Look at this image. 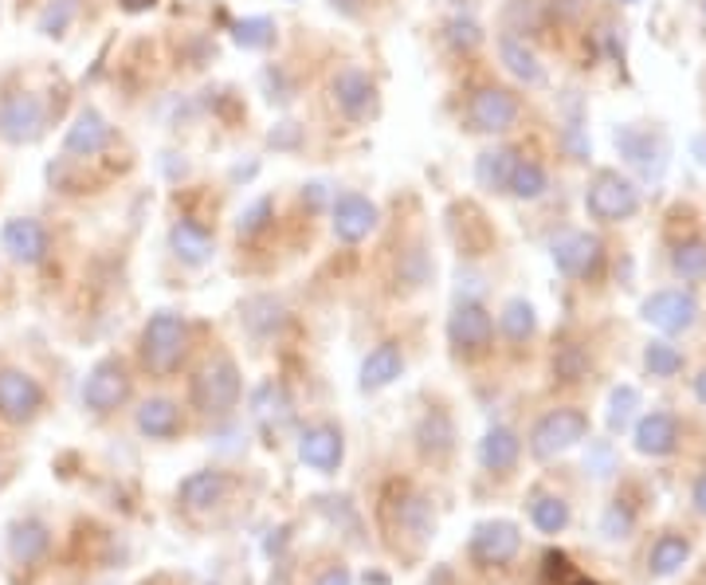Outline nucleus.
Returning <instances> with one entry per match:
<instances>
[{"instance_id":"4468645a","label":"nucleus","mask_w":706,"mask_h":585,"mask_svg":"<svg viewBox=\"0 0 706 585\" xmlns=\"http://www.w3.org/2000/svg\"><path fill=\"white\" fill-rule=\"evenodd\" d=\"M330 94H334L338 111L346 118H354V123H365L369 114H377V82L369 79L365 72H358V67H346V72L334 75Z\"/></svg>"},{"instance_id":"f03ea898","label":"nucleus","mask_w":706,"mask_h":585,"mask_svg":"<svg viewBox=\"0 0 706 585\" xmlns=\"http://www.w3.org/2000/svg\"><path fill=\"white\" fill-rule=\"evenodd\" d=\"M585 213L601 225H620V220L640 213V189L616 169H601L585 189Z\"/></svg>"},{"instance_id":"cd10ccee","label":"nucleus","mask_w":706,"mask_h":585,"mask_svg":"<svg viewBox=\"0 0 706 585\" xmlns=\"http://www.w3.org/2000/svg\"><path fill=\"white\" fill-rule=\"evenodd\" d=\"M48 546H52V534H48L43 523H36V519H24V523H16L9 534V555L21 565L40 562V558L48 555Z\"/></svg>"},{"instance_id":"2eb2a0df","label":"nucleus","mask_w":706,"mask_h":585,"mask_svg":"<svg viewBox=\"0 0 706 585\" xmlns=\"http://www.w3.org/2000/svg\"><path fill=\"white\" fill-rule=\"evenodd\" d=\"M111 138H114V130L103 114L94 111V106H82V111L75 114V123L67 126V133H63V154L82 162V157L103 154L106 145H111Z\"/></svg>"},{"instance_id":"9d476101","label":"nucleus","mask_w":706,"mask_h":585,"mask_svg":"<svg viewBox=\"0 0 706 585\" xmlns=\"http://www.w3.org/2000/svg\"><path fill=\"white\" fill-rule=\"evenodd\" d=\"M43 409V385L24 370H0V421L28 424Z\"/></svg>"},{"instance_id":"aec40b11","label":"nucleus","mask_w":706,"mask_h":585,"mask_svg":"<svg viewBox=\"0 0 706 585\" xmlns=\"http://www.w3.org/2000/svg\"><path fill=\"white\" fill-rule=\"evenodd\" d=\"M405 373V354H400L397 342H381V346H373L365 354V361H361V393H381L389 390L393 381Z\"/></svg>"},{"instance_id":"de8ad7c7","label":"nucleus","mask_w":706,"mask_h":585,"mask_svg":"<svg viewBox=\"0 0 706 585\" xmlns=\"http://www.w3.org/2000/svg\"><path fill=\"white\" fill-rule=\"evenodd\" d=\"M691 150H695V154H698V162L706 165V138H695V142H691Z\"/></svg>"},{"instance_id":"a18cd8bd","label":"nucleus","mask_w":706,"mask_h":585,"mask_svg":"<svg viewBox=\"0 0 706 585\" xmlns=\"http://www.w3.org/2000/svg\"><path fill=\"white\" fill-rule=\"evenodd\" d=\"M154 4H157V0H123L126 12H150Z\"/></svg>"},{"instance_id":"f704fd0d","label":"nucleus","mask_w":706,"mask_h":585,"mask_svg":"<svg viewBox=\"0 0 706 585\" xmlns=\"http://www.w3.org/2000/svg\"><path fill=\"white\" fill-rule=\"evenodd\" d=\"M644 366L652 378H676V373L683 370V354H679V346H671V342L652 339L644 346Z\"/></svg>"},{"instance_id":"9b49d317","label":"nucleus","mask_w":706,"mask_h":585,"mask_svg":"<svg viewBox=\"0 0 706 585\" xmlns=\"http://www.w3.org/2000/svg\"><path fill=\"white\" fill-rule=\"evenodd\" d=\"M644 322H652L655 330H664V334H683L698 322V303L691 291H655V295L644 298V307H640Z\"/></svg>"},{"instance_id":"412c9836","label":"nucleus","mask_w":706,"mask_h":585,"mask_svg":"<svg viewBox=\"0 0 706 585\" xmlns=\"http://www.w3.org/2000/svg\"><path fill=\"white\" fill-rule=\"evenodd\" d=\"M616 145H620V154L636 165V169H644L647 177H659L664 174V162H667V145L655 138L652 130H636V126H625V130H616Z\"/></svg>"},{"instance_id":"4c0bfd02","label":"nucleus","mask_w":706,"mask_h":585,"mask_svg":"<svg viewBox=\"0 0 706 585\" xmlns=\"http://www.w3.org/2000/svg\"><path fill=\"white\" fill-rule=\"evenodd\" d=\"M75 12H79V0H52L40 12V36H63V31L72 28Z\"/></svg>"},{"instance_id":"0eeeda50","label":"nucleus","mask_w":706,"mask_h":585,"mask_svg":"<svg viewBox=\"0 0 706 585\" xmlns=\"http://www.w3.org/2000/svg\"><path fill=\"white\" fill-rule=\"evenodd\" d=\"M126 397H130V373H126L123 361L118 358L94 361L87 381H82V405L91 412H99V417H106L118 405H126Z\"/></svg>"},{"instance_id":"39448f33","label":"nucleus","mask_w":706,"mask_h":585,"mask_svg":"<svg viewBox=\"0 0 706 585\" xmlns=\"http://www.w3.org/2000/svg\"><path fill=\"white\" fill-rule=\"evenodd\" d=\"M43 123H48V114H43L40 94H31V91L0 94V138L9 145L40 142Z\"/></svg>"},{"instance_id":"72a5a7b5","label":"nucleus","mask_w":706,"mask_h":585,"mask_svg":"<svg viewBox=\"0 0 706 585\" xmlns=\"http://www.w3.org/2000/svg\"><path fill=\"white\" fill-rule=\"evenodd\" d=\"M232 40H235V48H244V52H264V48H271V40H275V21H267V16L235 21Z\"/></svg>"},{"instance_id":"5701e85b","label":"nucleus","mask_w":706,"mask_h":585,"mask_svg":"<svg viewBox=\"0 0 706 585\" xmlns=\"http://www.w3.org/2000/svg\"><path fill=\"white\" fill-rule=\"evenodd\" d=\"M523 456V441H518V432L506 429V424H495L487 429V436L479 441V463L487 472H511L514 463Z\"/></svg>"},{"instance_id":"2f4dec72","label":"nucleus","mask_w":706,"mask_h":585,"mask_svg":"<svg viewBox=\"0 0 706 585\" xmlns=\"http://www.w3.org/2000/svg\"><path fill=\"white\" fill-rule=\"evenodd\" d=\"M499 327H502V334H506L511 342L534 339V330H538V315H534V303H526V298H511V303L502 307V315H499Z\"/></svg>"},{"instance_id":"a878e982","label":"nucleus","mask_w":706,"mask_h":585,"mask_svg":"<svg viewBox=\"0 0 706 585\" xmlns=\"http://www.w3.org/2000/svg\"><path fill=\"white\" fill-rule=\"evenodd\" d=\"M416 444H420V453L432 456V460L451 456V448H455V424H451L448 412L444 409L424 412V421L416 424Z\"/></svg>"},{"instance_id":"6e6552de","label":"nucleus","mask_w":706,"mask_h":585,"mask_svg":"<svg viewBox=\"0 0 706 585\" xmlns=\"http://www.w3.org/2000/svg\"><path fill=\"white\" fill-rule=\"evenodd\" d=\"M518 550H523V531H518V523H511V519H487V523H479L471 531L467 555L479 565H487V570H491V565L514 562Z\"/></svg>"},{"instance_id":"393cba45","label":"nucleus","mask_w":706,"mask_h":585,"mask_svg":"<svg viewBox=\"0 0 706 585\" xmlns=\"http://www.w3.org/2000/svg\"><path fill=\"white\" fill-rule=\"evenodd\" d=\"M499 60H502V67H506L518 82H526V87H542L545 82V67L538 63V55L526 48V40H518V36H502Z\"/></svg>"},{"instance_id":"dca6fc26","label":"nucleus","mask_w":706,"mask_h":585,"mask_svg":"<svg viewBox=\"0 0 706 585\" xmlns=\"http://www.w3.org/2000/svg\"><path fill=\"white\" fill-rule=\"evenodd\" d=\"M342 456H346V441H342V429H334V424H315L298 441V460L322 475L338 472Z\"/></svg>"},{"instance_id":"b1692460","label":"nucleus","mask_w":706,"mask_h":585,"mask_svg":"<svg viewBox=\"0 0 706 585\" xmlns=\"http://www.w3.org/2000/svg\"><path fill=\"white\" fill-rule=\"evenodd\" d=\"M138 432L145 441H169L181 432V409L169 397H150L138 409Z\"/></svg>"},{"instance_id":"37998d69","label":"nucleus","mask_w":706,"mask_h":585,"mask_svg":"<svg viewBox=\"0 0 706 585\" xmlns=\"http://www.w3.org/2000/svg\"><path fill=\"white\" fill-rule=\"evenodd\" d=\"M315 585H354V574H349L346 565H330V570H322V574H318Z\"/></svg>"},{"instance_id":"58836bf2","label":"nucleus","mask_w":706,"mask_h":585,"mask_svg":"<svg viewBox=\"0 0 706 585\" xmlns=\"http://www.w3.org/2000/svg\"><path fill=\"white\" fill-rule=\"evenodd\" d=\"M632 526H636V514H632V507L628 504H620V499H616V504H608V511L601 514V534L604 538H628V534H632Z\"/></svg>"},{"instance_id":"20e7f679","label":"nucleus","mask_w":706,"mask_h":585,"mask_svg":"<svg viewBox=\"0 0 706 585\" xmlns=\"http://www.w3.org/2000/svg\"><path fill=\"white\" fill-rule=\"evenodd\" d=\"M240 390H244L240 366H235L232 358H213L205 370L193 378V405L201 412H208V417H220V412L235 409Z\"/></svg>"},{"instance_id":"f3484780","label":"nucleus","mask_w":706,"mask_h":585,"mask_svg":"<svg viewBox=\"0 0 706 585\" xmlns=\"http://www.w3.org/2000/svg\"><path fill=\"white\" fill-rule=\"evenodd\" d=\"M553 264H557V271L569 279L593 276L596 264H601V240H596L593 232H565V237L553 244Z\"/></svg>"},{"instance_id":"ddd939ff","label":"nucleus","mask_w":706,"mask_h":585,"mask_svg":"<svg viewBox=\"0 0 706 585\" xmlns=\"http://www.w3.org/2000/svg\"><path fill=\"white\" fill-rule=\"evenodd\" d=\"M381 213L377 205L361 193H342L330 208V228H334V237L342 244H361L365 237H373V228H377Z\"/></svg>"},{"instance_id":"423d86ee","label":"nucleus","mask_w":706,"mask_h":585,"mask_svg":"<svg viewBox=\"0 0 706 585\" xmlns=\"http://www.w3.org/2000/svg\"><path fill=\"white\" fill-rule=\"evenodd\" d=\"M448 342L460 358H479V354H487L495 342V319L487 315V307L463 298L448 319Z\"/></svg>"},{"instance_id":"bb28decb","label":"nucleus","mask_w":706,"mask_h":585,"mask_svg":"<svg viewBox=\"0 0 706 585\" xmlns=\"http://www.w3.org/2000/svg\"><path fill=\"white\" fill-rule=\"evenodd\" d=\"M514 162H518V154L506 150V145H499V150H483V154L475 157V186H479L483 193H506Z\"/></svg>"},{"instance_id":"f8f14e48","label":"nucleus","mask_w":706,"mask_h":585,"mask_svg":"<svg viewBox=\"0 0 706 585\" xmlns=\"http://www.w3.org/2000/svg\"><path fill=\"white\" fill-rule=\"evenodd\" d=\"M0 247H4L16 264L36 267L48 259V252H52V237H48V228H43L36 216H12L9 225L0 228Z\"/></svg>"},{"instance_id":"473e14b6","label":"nucleus","mask_w":706,"mask_h":585,"mask_svg":"<svg viewBox=\"0 0 706 585\" xmlns=\"http://www.w3.org/2000/svg\"><path fill=\"white\" fill-rule=\"evenodd\" d=\"M283 322H287V315H283V303H275L271 295L252 298V303L244 307V327L252 330V334H275Z\"/></svg>"},{"instance_id":"a211bd4d","label":"nucleus","mask_w":706,"mask_h":585,"mask_svg":"<svg viewBox=\"0 0 706 585\" xmlns=\"http://www.w3.org/2000/svg\"><path fill=\"white\" fill-rule=\"evenodd\" d=\"M632 444L640 456H671L679 448V421L671 412H647L636 421V432H632Z\"/></svg>"},{"instance_id":"4be33fe9","label":"nucleus","mask_w":706,"mask_h":585,"mask_svg":"<svg viewBox=\"0 0 706 585\" xmlns=\"http://www.w3.org/2000/svg\"><path fill=\"white\" fill-rule=\"evenodd\" d=\"M169 252L189 267H205L216 252V240L205 225H196V220H177V225L169 228Z\"/></svg>"},{"instance_id":"c03bdc74","label":"nucleus","mask_w":706,"mask_h":585,"mask_svg":"<svg viewBox=\"0 0 706 585\" xmlns=\"http://www.w3.org/2000/svg\"><path fill=\"white\" fill-rule=\"evenodd\" d=\"M691 499H695V511H698V514H706V475H698L695 495H691Z\"/></svg>"},{"instance_id":"09e8293b","label":"nucleus","mask_w":706,"mask_h":585,"mask_svg":"<svg viewBox=\"0 0 706 585\" xmlns=\"http://www.w3.org/2000/svg\"><path fill=\"white\" fill-rule=\"evenodd\" d=\"M703 12H706V0H703Z\"/></svg>"},{"instance_id":"c756f323","label":"nucleus","mask_w":706,"mask_h":585,"mask_svg":"<svg viewBox=\"0 0 706 585\" xmlns=\"http://www.w3.org/2000/svg\"><path fill=\"white\" fill-rule=\"evenodd\" d=\"M530 523L542 534H562L565 526H569V504H565L562 495L538 492L530 504Z\"/></svg>"},{"instance_id":"c9c22d12","label":"nucleus","mask_w":706,"mask_h":585,"mask_svg":"<svg viewBox=\"0 0 706 585\" xmlns=\"http://www.w3.org/2000/svg\"><path fill=\"white\" fill-rule=\"evenodd\" d=\"M671 267L683 279H703L706 276V240H683L671 252Z\"/></svg>"},{"instance_id":"7c9ffc66","label":"nucleus","mask_w":706,"mask_h":585,"mask_svg":"<svg viewBox=\"0 0 706 585\" xmlns=\"http://www.w3.org/2000/svg\"><path fill=\"white\" fill-rule=\"evenodd\" d=\"M545 189H550V177H545L542 165L518 157V162H514V169H511V186H506V193H514L518 201H538Z\"/></svg>"},{"instance_id":"e433bc0d","label":"nucleus","mask_w":706,"mask_h":585,"mask_svg":"<svg viewBox=\"0 0 706 585\" xmlns=\"http://www.w3.org/2000/svg\"><path fill=\"white\" fill-rule=\"evenodd\" d=\"M636 409H640V393H636V385H620V390H613V397H608V429L625 432L628 421L636 417Z\"/></svg>"},{"instance_id":"a19ab883","label":"nucleus","mask_w":706,"mask_h":585,"mask_svg":"<svg viewBox=\"0 0 706 585\" xmlns=\"http://www.w3.org/2000/svg\"><path fill=\"white\" fill-rule=\"evenodd\" d=\"M448 43L455 48V52H471V48H479L483 43V28L475 21L455 16V21L448 24Z\"/></svg>"},{"instance_id":"7ed1b4c3","label":"nucleus","mask_w":706,"mask_h":585,"mask_svg":"<svg viewBox=\"0 0 706 585\" xmlns=\"http://www.w3.org/2000/svg\"><path fill=\"white\" fill-rule=\"evenodd\" d=\"M589 436V417L581 409H553L530 432V453L534 460H553V456L569 453Z\"/></svg>"},{"instance_id":"6ab92c4d","label":"nucleus","mask_w":706,"mask_h":585,"mask_svg":"<svg viewBox=\"0 0 706 585\" xmlns=\"http://www.w3.org/2000/svg\"><path fill=\"white\" fill-rule=\"evenodd\" d=\"M224 495H228V475L216 472V468H201V472L184 475L181 487H177L181 507L193 514H205V511H213V507H220L224 504Z\"/></svg>"},{"instance_id":"79ce46f5","label":"nucleus","mask_w":706,"mask_h":585,"mask_svg":"<svg viewBox=\"0 0 706 585\" xmlns=\"http://www.w3.org/2000/svg\"><path fill=\"white\" fill-rule=\"evenodd\" d=\"M553 370H557V378H562V381H577L585 373V354L577 346H569L562 358L553 361Z\"/></svg>"},{"instance_id":"49530a36","label":"nucleus","mask_w":706,"mask_h":585,"mask_svg":"<svg viewBox=\"0 0 706 585\" xmlns=\"http://www.w3.org/2000/svg\"><path fill=\"white\" fill-rule=\"evenodd\" d=\"M695 397H698V400H703V405H706V370H703V373H698V378H695Z\"/></svg>"},{"instance_id":"c85d7f7f","label":"nucleus","mask_w":706,"mask_h":585,"mask_svg":"<svg viewBox=\"0 0 706 585\" xmlns=\"http://www.w3.org/2000/svg\"><path fill=\"white\" fill-rule=\"evenodd\" d=\"M686 558H691V543H686L683 534H659L652 546V555H647V570H652L655 577H671L683 570Z\"/></svg>"},{"instance_id":"f257e3e1","label":"nucleus","mask_w":706,"mask_h":585,"mask_svg":"<svg viewBox=\"0 0 706 585\" xmlns=\"http://www.w3.org/2000/svg\"><path fill=\"white\" fill-rule=\"evenodd\" d=\"M184 349H189V322L169 307L154 310L150 322L142 327V342H138L145 370L154 378H169L184 361Z\"/></svg>"},{"instance_id":"1a4fd4ad","label":"nucleus","mask_w":706,"mask_h":585,"mask_svg":"<svg viewBox=\"0 0 706 585\" xmlns=\"http://www.w3.org/2000/svg\"><path fill=\"white\" fill-rule=\"evenodd\" d=\"M518 99L506 87H483L467 103V130L475 133H506L518 123Z\"/></svg>"},{"instance_id":"ea45409f","label":"nucleus","mask_w":706,"mask_h":585,"mask_svg":"<svg viewBox=\"0 0 706 585\" xmlns=\"http://www.w3.org/2000/svg\"><path fill=\"white\" fill-rule=\"evenodd\" d=\"M271 213H275V208H271V201H267V196H259L256 205H247L244 213H240V220H235V232H240V237H256V232H264V228H267Z\"/></svg>"}]
</instances>
